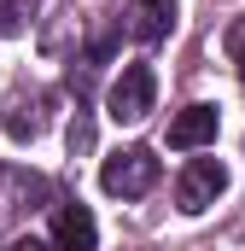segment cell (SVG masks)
I'll list each match as a JSON object with an SVG mask.
<instances>
[{
  "label": "cell",
  "mask_w": 245,
  "mask_h": 251,
  "mask_svg": "<svg viewBox=\"0 0 245 251\" xmlns=\"http://www.w3.org/2000/svg\"><path fill=\"white\" fill-rule=\"evenodd\" d=\"M216 128H222L216 105H187V111H175V123H170V146L175 152H198V146L216 140Z\"/></svg>",
  "instance_id": "cell-5"
},
{
  "label": "cell",
  "mask_w": 245,
  "mask_h": 251,
  "mask_svg": "<svg viewBox=\"0 0 245 251\" xmlns=\"http://www.w3.org/2000/svg\"><path fill=\"white\" fill-rule=\"evenodd\" d=\"M12 251H53V246H47V240H18Z\"/></svg>",
  "instance_id": "cell-10"
},
{
  "label": "cell",
  "mask_w": 245,
  "mask_h": 251,
  "mask_svg": "<svg viewBox=\"0 0 245 251\" xmlns=\"http://www.w3.org/2000/svg\"><path fill=\"white\" fill-rule=\"evenodd\" d=\"M228 53L240 59V76H245V24H234V29H228Z\"/></svg>",
  "instance_id": "cell-9"
},
{
  "label": "cell",
  "mask_w": 245,
  "mask_h": 251,
  "mask_svg": "<svg viewBox=\"0 0 245 251\" xmlns=\"http://www.w3.org/2000/svg\"><path fill=\"white\" fill-rule=\"evenodd\" d=\"M175 6L170 0H134L128 6V35L134 41H170V29H175Z\"/></svg>",
  "instance_id": "cell-6"
},
{
  "label": "cell",
  "mask_w": 245,
  "mask_h": 251,
  "mask_svg": "<svg viewBox=\"0 0 245 251\" xmlns=\"http://www.w3.org/2000/svg\"><path fill=\"white\" fill-rule=\"evenodd\" d=\"M152 100H158L152 64H122V76L111 82V94H105V111H111V123H146Z\"/></svg>",
  "instance_id": "cell-3"
},
{
  "label": "cell",
  "mask_w": 245,
  "mask_h": 251,
  "mask_svg": "<svg viewBox=\"0 0 245 251\" xmlns=\"http://www.w3.org/2000/svg\"><path fill=\"white\" fill-rule=\"evenodd\" d=\"M99 187L111 193V199H146V193L158 187V158H152V146H122L105 158V170H99Z\"/></svg>",
  "instance_id": "cell-1"
},
{
  "label": "cell",
  "mask_w": 245,
  "mask_h": 251,
  "mask_svg": "<svg viewBox=\"0 0 245 251\" xmlns=\"http://www.w3.org/2000/svg\"><path fill=\"white\" fill-rule=\"evenodd\" d=\"M222 193H228V164H222V158H187L181 164V176H175V204H181L187 216L210 210Z\"/></svg>",
  "instance_id": "cell-2"
},
{
  "label": "cell",
  "mask_w": 245,
  "mask_h": 251,
  "mask_svg": "<svg viewBox=\"0 0 245 251\" xmlns=\"http://www.w3.org/2000/svg\"><path fill=\"white\" fill-rule=\"evenodd\" d=\"M35 105H41V100H35ZM35 105H29V117H24V100L6 105V134H12V140H35V134H41V111H35Z\"/></svg>",
  "instance_id": "cell-7"
},
{
  "label": "cell",
  "mask_w": 245,
  "mask_h": 251,
  "mask_svg": "<svg viewBox=\"0 0 245 251\" xmlns=\"http://www.w3.org/2000/svg\"><path fill=\"white\" fill-rule=\"evenodd\" d=\"M29 12H35V0H0V35H18L29 24Z\"/></svg>",
  "instance_id": "cell-8"
},
{
  "label": "cell",
  "mask_w": 245,
  "mask_h": 251,
  "mask_svg": "<svg viewBox=\"0 0 245 251\" xmlns=\"http://www.w3.org/2000/svg\"><path fill=\"white\" fill-rule=\"evenodd\" d=\"M53 251H99V228L88 204H64L53 216Z\"/></svg>",
  "instance_id": "cell-4"
}]
</instances>
